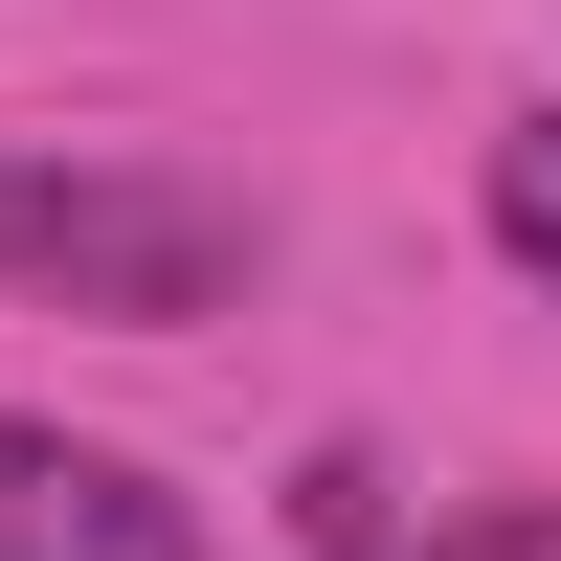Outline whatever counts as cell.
I'll return each instance as SVG.
<instances>
[{
    "instance_id": "1",
    "label": "cell",
    "mask_w": 561,
    "mask_h": 561,
    "mask_svg": "<svg viewBox=\"0 0 561 561\" xmlns=\"http://www.w3.org/2000/svg\"><path fill=\"white\" fill-rule=\"evenodd\" d=\"M0 293H68V314L180 337V314L248 293V203L135 180V158H0Z\"/></svg>"
},
{
    "instance_id": "2",
    "label": "cell",
    "mask_w": 561,
    "mask_h": 561,
    "mask_svg": "<svg viewBox=\"0 0 561 561\" xmlns=\"http://www.w3.org/2000/svg\"><path fill=\"white\" fill-rule=\"evenodd\" d=\"M0 561H203V517H180L135 449H68V427H0Z\"/></svg>"
},
{
    "instance_id": "3",
    "label": "cell",
    "mask_w": 561,
    "mask_h": 561,
    "mask_svg": "<svg viewBox=\"0 0 561 561\" xmlns=\"http://www.w3.org/2000/svg\"><path fill=\"white\" fill-rule=\"evenodd\" d=\"M314 539L337 561H561V517H427V539H382V472H314Z\"/></svg>"
},
{
    "instance_id": "4",
    "label": "cell",
    "mask_w": 561,
    "mask_h": 561,
    "mask_svg": "<svg viewBox=\"0 0 561 561\" xmlns=\"http://www.w3.org/2000/svg\"><path fill=\"white\" fill-rule=\"evenodd\" d=\"M494 248L561 293V113H494Z\"/></svg>"
}]
</instances>
